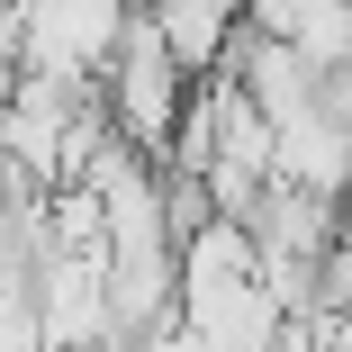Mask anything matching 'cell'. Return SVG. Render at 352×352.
<instances>
[{"label":"cell","mask_w":352,"mask_h":352,"mask_svg":"<svg viewBox=\"0 0 352 352\" xmlns=\"http://www.w3.org/2000/svg\"><path fill=\"white\" fill-rule=\"evenodd\" d=\"M190 91H199V73H181V54L154 36V19L145 10H126V36L109 45V63H100V100H109V126L126 135L135 154H172V126H181V109H190Z\"/></svg>","instance_id":"cell-1"},{"label":"cell","mask_w":352,"mask_h":352,"mask_svg":"<svg viewBox=\"0 0 352 352\" xmlns=\"http://www.w3.org/2000/svg\"><path fill=\"white\" fill-rule=\"evenodd\" d=\"M154 36L181 54V73H226V54L244 45V0H145Z\"/></svg>","instance_id":"cell-2"}]
</instances>
